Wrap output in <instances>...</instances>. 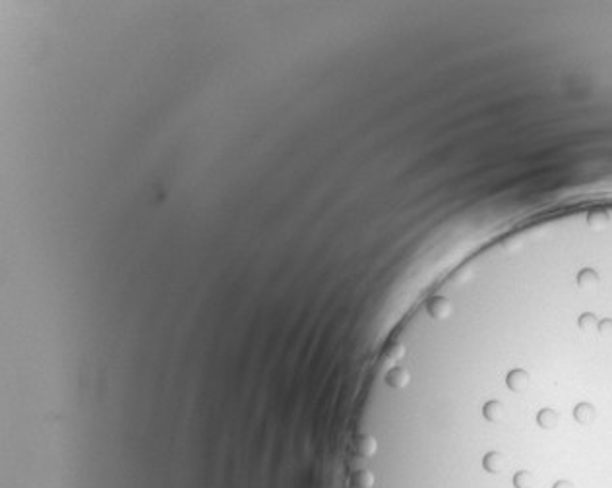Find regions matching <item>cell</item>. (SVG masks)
Here are the masks:
<instances>
[{
  "mask_svg": "<svg viewBox=\"0 0 612 488\" xmlns=\"http://www.w3.org/2000/svg\"><path fill=\"white\" fill-rule=\"evenodd\" d=\"M573 421L581 426H589V424L595 423V419H597V407L589 401H580L573 405Z\"/></svg>",
  "mask_w": 612,
  "mask_h": 488,
  "instance_id": "obj_1",
  "label": "cell"
},
{
  "mask_svg": "<svg viewBox=\"0 0 612 488\" xmlns=\"http://www.w3.org/2000/svg\"><path fill=\"white\" fill-rule=\"evenodd\" d=\"M506 465H508L506 457H504L500 452H496V449L486 452V454H484V457H482V469H484L486 473H492V475L502 473L504 469H506Z\"/></svg>",
  "mask_w": 612,
  "mask_h": 488,
  "instance_id": "obj_2",
  "label": "cell"
},
{
  "mask_svg": "<svg viewBox=\"0 0 612 488\" xmlns=\"http://www.w3.org/2000/svg\"><path fill=\"white\" fill-rule=\"evenodd\" d=\"M514 486L515 488H531L535 484V477H533V473H529V471H517L514 475Z\"/></svg>",
  "mask_w": 612,
  "mask_h": 488,
  "instance_id": "obj_3",
  "label": "cell"
},
{
  "mask_svg": "<svg viewBox=\"0 0 612 488\" xmlns=\"http://www.w3.org/2000/svg\"><path fill=\"white\" fill-rule=\"evenodd\" d=\"M552 488H573V484H571L569 480H556Z\"/></svg>",
  "mask_w": 612,
  "mask_h": 488,
  "instance_id": "obj_4",
  "label": "cell"
}]
</instances>
